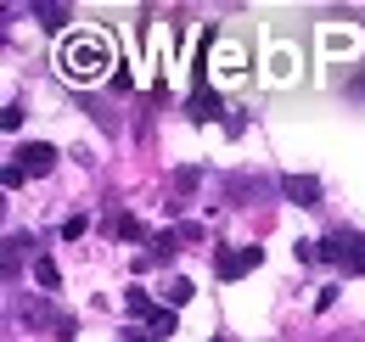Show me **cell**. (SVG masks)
I'll list each match as a JSON object with an SVG mask.
<instances>
[{"label":"cell","instance_id":"obj_5","mask_svg":"<svg viewBox=\"0 0 365 342\" xmlns=\"http://www.w3.org/2000/svg\"><path fill=\"white\" fill-rule=\"evenodd\" d=\"M281 197L298 202V208H320V180L315 174H287L281 180Z\"/></svg>","mask_w":365,"mask_h":342},{"label":"cell","instance_id":"obj_8","mask_svg":"<svg viewBox=\"0 0 365 342\" xmlns=\"http://www.w3.org/2000/svg\"><path fill=\"white\" fill-rule=\"evenodd\" d=\"M34 286L40 292H62V269H56L51 253H34Z\"/></svg>","mask_w":365,"mask_h":342},{"label":"cell","instance_id":"obj_4","mask_svg":"<svg viewBox=\"0 0 365 342\" xmlns=\"http://www.w3.org/2000/svg\"><path fill=\"white\" fill-rule=\"evenodd\" d=\"M56 157H62L56 146H46V140H29V146L17 152V169H23V174H34V180H40V174H51V169H56Z\"/></svg>","mask_w":365,"mask_h":342},{"label":"cell","instance_id":"obj_14","mask_svg":"<svg viewBox=\"0 0 365 342\" xmlns=\"http://www.w3.org/2000/svg\"><path fill=\"white\" fill-rule=\"evenodd\" d=\"M175 326H180V320H175V309H158V314L146 320V331H152V337H175Z\"/></svg>","mask_w":365,"mask_h":342},{"label":"cell","instance_id":"obj_16","mask_svg":"<svg viewBox=\"0 0 365 342\" xmlns=\"http://www.w3.org/2000/svg\"><path fill=\"white\" fill-rule=\"evenodd\" d=\"M197 180H202L197 169H180V174H175V191H180V197H185V191H197Z\"/></svg>","mask_w":365,"mask_h":342},{"label":"cell","instance_id":"obj_2","mask_svg":"<svg viewBox=\"0 0 365 342\" xmlns=\"http://www.w3.org/2000/svg\"><path fill=\"white\" fill-rule=\"evenodd\" d=\"M320 253L331 258L343 275H365V236L360 230H343V224H337V230L320 242Z\"/></svg>","mask_w":365,"mask_h":342},{"label":"cell","instance_id":"obj_1","mask_svg":"<svg viewBox=\"0 0 365 342\" xmlns=\"http://www.w3.org/2000/svg\"><path fill=\"white\" fill-rule=\"evenodd\" d=\"M56 68L73 85H96L113 68V45L101 40V34H91V28H79V34H68V40L56 45Z\"/></svg>","mask_w":365,"mask_h":342},{"label":"cell","instance_id":"obj_6","mask_svg":"<svg viewBox=\"0 0 365 342\" xmlns=\"http://www.w3.org/2000/svg\"><path fill=\"white\" fill-rule=\"evenodd\" d=\"M185 113H191V124H208V118H220L225 113V101H220V90H191V101H185Z\"/></svg>","mask_w":365,"mask_h":342},{"label":"cell","instance_id":"obj_17","mask_svg":"<svg viewBox=\"0 0 365 342\" xmlns=\"http://www.w3.org/2000/svg\"><path fill=\"white\" fill-rule=\"evenodd\" d=\"M292 253H298V264H315V258H326V253H320V242H298Z\"/></svg>","mask_w":365,"mask_h":342},{"label":"cell","instance_id":"obj_11","mask_svg":"<svg viewBox=\"0 0 365 342\" xmlns=\"http://www.w3.org/2000/svg\"><path fill=\"white\" fill-rule=\"evenodd\" d=\"M124 303H130V314H140V320H152V314H158V303H152V292H146V286H130V292H124Z\"/></svg>","mask_w":365,"mask_h":342},{"label":"cell","instance_id":"obj_12","mask_svg":"<svg viewBox=\"0 0 365 342\" xmlns=\"http://www.w3.org/2000/svg\"><path fill=\"white\" fill-rule=\"evenodd\" d=\"M163 298H169V309H180V303H191V298H197V286H191L185 275H175V281L163 286Z\"/></svg>","mask_w":365,"mask_h":342},{"label":"cell","instance_id":"obj_3","mask_svg":"<svg viewBox=\"0 0 365 342\" xmlns=\"http://www.w3.org/2000/svg\"><path fill=\"white\" fill-rule=\"evenodd\" d=\"M264 264V247H225V253L214 258V269H220V281H242L247 269H259Z\"/></svg>","mask_w":365,"mask_h":342},{"label":"cell","instance_id":"obj_10","mask_svg":"<svg viewBox=\"0 0 365 342\" xmlns=\"http://www.w3.org/2000/svg\"><path fill=\"white\" fill-rule=\"evenodd\" d=\"M34 17H40L46 28H68V23H73V6H56V0H34Z\"/></svg>","mask_w":365,"mask_h":342},{"label":"cell","instance_id":"obj_7","mask_svg":"<svg viewBox=\"0 0 365 342\" xmlns=\"http://www.w3.org/2000/svg\"><path fill=\"white\" fill-rule=\"evenodd\" d=\"M247 73V56H242V45H220V56H214V79L230 85V79H242Z\"/></svg>","mask_w":365,"mask_h":342},{"label":"cell","instance_id":"obj_13","mask_svg":"<svg viewBox=\"0 0 365 342\" xmlns=\"http://www.w3.org/2000/svg\"><path fill=\"white\" fill-rule=\"evenodd\" d=\"M270 79H275V85H287V79H292V51H287V45H275V56H270Z\"/></svg>","mask_w":365,"mask_h":342},{"label":"cell","instance_id":"obj_18","mask_svg":"<svg viewBox=\"0 0 365 342\" xmlns=\"http://www.w3.org/2000/svg\"><path fill=\"white\" fill-rule=\"evenodd\" d=\"M124 342H152V331H140V326H130V331H118Z\"/></svg>","mask_w":365,"mask_h":342},{"label":"cell","instance_id":"obj_15","mask_svg":"<svg viewBox=\"0 0 365 342\" xmlns=\"http://www.w3.org/2000/svg\"><path fill=\"white\" fill-rule=\"evenodd\" d=\"M79 236H85V219L68 214V219H62V242H79Z\"/></svg>","mask_w":365,"mask_h":342},{"label":"cell","instance_id":"obj_9","mask_svg":"<svg viewBox=\"0 0 365 342\" xmlns=\"http://www.w3.org/2000/svg\"><path fill=\"white\" fill-rule=\"evenodd\" d=\"M107 236H113V242H140L146 224H140L135 214H113V219H107Z\"/></svg>","mask_w":365,"mask_h":342}]
</instances>
